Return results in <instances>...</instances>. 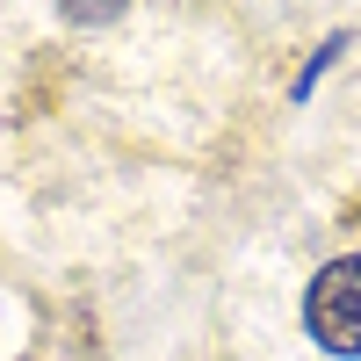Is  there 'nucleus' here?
<instances>
[{"instance_id":"nucleus-1","label":"nucleus","mask_w":361,"mask_h":361,"mask_svg":"<svg viewBox=\"0 0 361 361\" xmlns=\"http://www.w3.org/2000/svg\"><path fill=\"white\" fill-rule=\"evenodd\" d=\"M304 325L325 354L340 361H361V253L347 260H325L311 289H304Z\"/></svg>"}]
</instances>
